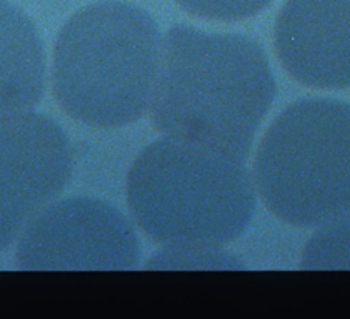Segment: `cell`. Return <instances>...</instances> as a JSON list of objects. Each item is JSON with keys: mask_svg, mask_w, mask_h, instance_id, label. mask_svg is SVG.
Here are the masks:
<instances>
[{"mask_svg": "<svg viewBox=\"0 0 350 319\" xmlns=\"http://www.w3.org/2000/svg\"><path fill=\"white\" fill-rule=\"evenodd\" d=\"M45 90V52L25 12L0 0V116L29 112Z\"/></svg>", "mask_w": 350, "mask_h": 319, "instance_id": "8", "label": "cell"}, {"mask_svg": "<svg viewBox=\"0 0 350 319\" xmlns=\"http://www.w3.org/2000/svg\"><path fill=\"white\" fill-rule=\"evenodd\" d=\"M126 200L135 223L165 246H223L251 223L256 185L244 162L165 135L131 165Z\"/></svg>", "mask_w": 350, "mask_h": 319, "instance_id": "3", "label": "cell"}, {"mask_svg": "<svg viewBox=\"0 0 350 319\" xmlns=\"http://www.w3.org/2000/svg\"><path fill=\"white\" fill-rule=\"evenodd\" d=\"M150 268L157 270H196V268H243L221 246H165L154 255Z\"/></svg>", "mask_w": 350, "mask_h": 319, "instance_id": "9", "label": "cell"}, {"mask_svg": "<svg viewBox=\"0 0 350 319\" xmlns=\"http://www.w3.org/2000/svg\"><path fill=\"white\" fill-rule=\"evenodd\" d=\"M254 185L267 208L293 227H324L350 215V108L299 100L259 143Z\"/></svg>", "mask_w": 350, "mask_h": 319, "instance_id": "4", "label": "cell"}, {"mask_svg": "<svg viewBox=\"0 0 350 319\" xmlns=\"http://www.w3.org/2000/svg\"><path fill=\"white\" fill-rule=\"evenodd\" d=\"M272 0H176L178 5L194 17L206 21L239 22L262 12Z\"/></svg>", "mask_w": 350, "mask_h": 319, "instance_id": "10", "label": "cell"}, {"mask_svg": "<svg viewBox=\"0 0 350 319\" xmlns=\"http://www.w3.org/2000/svg\"><path fill=\"white\" fill-rule=\"evenodd\" d=\"M275 93L269 58L254 38L178 23L163 38L151 118L166 137L246 162Z\"/></svg>", "mask_w": 350, "mask_h": 319, "instance_id": "1", "label": "cell"}, {"mask_svg": "<svg viewBox=\"0 0 350 319\" xmlns=\"http://www.w3.org/2000/svg\"><path fill=\"white\" fill-rule=\"evenodd\" d=\"M21 270H135L142 246L130 221L98 198L52 201L18 236Z\"/></svg>", "mask_w": 350, "mask_h": 319, "instance_id": "5", "label": "cell"}, {"mask_svg": "<svg viewBox=\"0 0 350 319\" xmlns=\"http://www.w3.org/2000/svg\"><path fill=\"white\" fill-rule=\"evenodd\" d=\"M73 146L55 120L37 112L0 116V251L68 185Z\"/></svg>", "mask_w": 350, "mask_h": 319, "instance_id": "6", "label": "cell"}, {"mask_svg": "<svg viewBox=\"0 0 350 319\" xmlns=\"http://www.w3.org/2000/svg\"><path fill=\"white\" fill-rule=\"evenodd\" d=\"M274 40L282 67L301 84L350 85V0H287Z\"/></svg>", "mask_w": 350, "mask_h": 319, "instance_id": "7", "label": "cell"}, {"mask_svg": "<svg viewBox=\"0 0 350 319\" xmlns=\"http://www.w3.org/2000/svg\"><path fill=\"white\" fill-rule=\"evenodd\" d=\"M163 37L154 18L120 0L92 3L62 27L53 55V92L70 116L113 128L151 107Z\"/></svg>", "mask_w": 350, "mask_h": 319, "instance_id": "2", "label": "cell"}]
</instances>
